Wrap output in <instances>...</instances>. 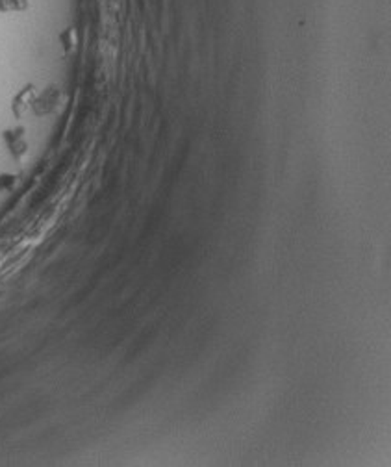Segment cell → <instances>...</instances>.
<instances>
[{
    "label": "cell",
    "instance_id": "8992f818",
    "mask_svg": "<svg viewBox=\"0 0 391 467\" xmlns=\"http://www.w3.org/2000/svg\"><path fill=\"white\" fill-rule=\"evenodd\" d=\"M60 41H61V45H63L66 52H69L72 45H75V39H72V28H67L66 32L60 33Z\"/></svg>",
    "mask_w": 391,
    "mask_h": 467
},
{
    "label": "cell",
    "instance_id": "6da1fadb",
    "mask_svg": "<svg viewBox=\"0 0 391 467\" xmlns=\"http://www.w3.org/2000/svg\"><path fill=\"white\" fill-rule=\"evenodd\" d=\"M60 97L61 93L60 89L56 86L47 87L39 97H36L32 104V112L33 115H38V117H45V115H50L58 108V104H60Z\"/></svg>",
    "mask_w": 391,
    "mask_h": 467
},
{
    "label": "cell",
    "instance_id": "7a4b0ae2",
    "mask_svg": "<svg viewBox=\"0 0 391 467\" xmlns=\"http://www.w3.org/2000/svg\"><path fill=\"white\" fill-rule=\"evenodd\" d=\"M36 87L32 84H28L21 89V91L17 93L13 100H11V112L15 115L17 119H22V117H26L28 112H32V104L36 100Z\"/></svg>",
    "mask_w": 391,
    "mask_h": 467
},
{
    "label": "cell",
    "instance_id": "5b68a950",
    "mask_svg": "<svg viewBox=\"0 0 391 467\" xmlns=\"http://www.w3.org/2000/svg\"><path fill=\"white\" fill-rule=\"evenodd\" d=\"M17 185V176L10 173L0 174V191H11Z\"/></svg>",
    "mask_w": 391,
    "mask_h": 467
},
{
    "label": "cell",
    "instance_id": "3957f363",
    "mask_svg": "<svg viewBox=\"0 0 391 467\" xmlns=\"http://www.w3.org/2000/svg\"><path fill=\"white\" fill-rule=\"evenodd\" d=\"M2 137H4L10 154L13 158H17V160H21V158L28 153V143L26 139H24V130H22V128L6 130L4 134H2Z\"/></svg>",
    "mask_w": 391,
    "mask_h": 467
},
{
    "label": "cell",
    "instance_id": "277c9868",
    "mask_svg": "<svg viewBox=\"0 0 391 467\" xmlns=\"http://www.w3.org/2000/svg\"><path fill=\"white\" fill-rule=\"evenodd\" d=\"M28 8V0H0V11H22Z\"/></svg>",
    "mask_w": 391,
    "mask_h": 467
}]
</instances>
